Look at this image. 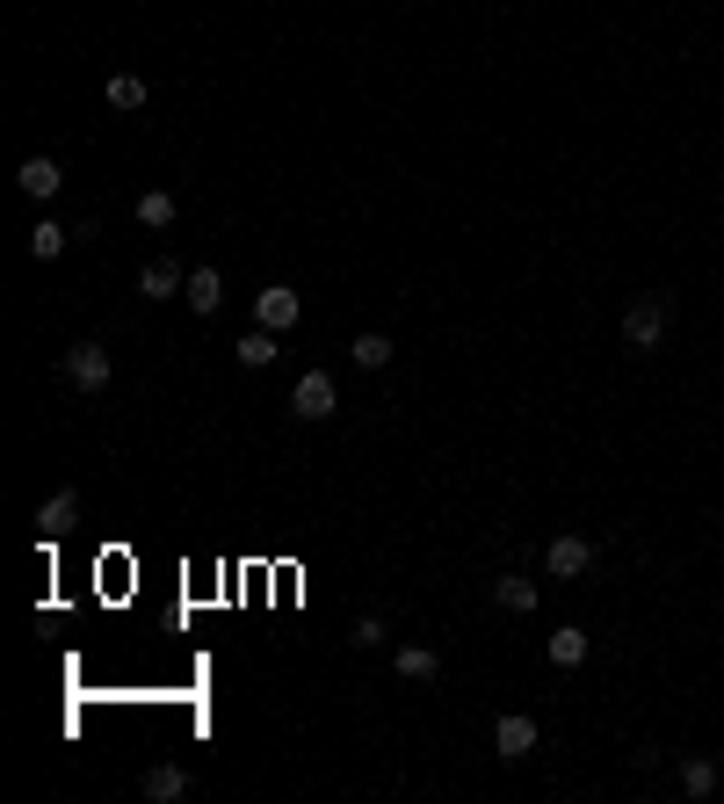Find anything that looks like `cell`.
Returning <instances> with one entry per match:
<instances>
[{
    "mask_svg": "<svg viewBox=\"0 0 724 804\" xmlns=\"http://www.w3.org/2000/svg\"><path fill=\"white\" fill-rule=\"evenodd\" d=\"M659 341H667V305H659V298H638L630 312H623V349L652 355Z\"/></svg>",
    "mask_w": 724,
    "mask_h": 804,
    "instance_id": "1",
    "label": "cell"
},
{
    "mask_svg": "<svg viewBox=\"0 0 724 804\" xmlns=\"http://www.w3.org/2000/svg\"><path fill=\"white\" fill-rule=\"evenodd\" d=\"M22 196H36V203H44V196H58V181H66V175H58V159H44V153H36V159H22Z\"/></svg>",
    "mask_w": 724,
    "mask_h": 804,
    "instance_id": "10",
    "label": "cell"
},
{
    "mask_svg": "<svg viewBox=\"0 0 724 804\" xmlns=\"http://www.w3.org/2000/svg\"><path fill=\"white\" fill-rule=\"evenodd\" d=\"M240 363H246V370H268V363H276V333H268V327L240 333Z\"/></svg>",
    "mask_w": 724,
    "mask_h": 804,
    "instance_id": "15",
    "label": "cell"
},
{
    "mask_svg": "<svg viewBox=\"0 0 724 804\" xmlns=\"http://www.w3.org/2000/svg\"><path fill=\"white\" fill-rule=\"evenodd\" d=\"M145 797L153 804H174V797H189V769H174V761H160V769H145Z\"/></svg>",
    "mask_w": 724,
    "mask_h": 804,
    "instance_id": "9",
    "label": "cell"
},
{
    "mask_svg": "<svg viewBox=\"0 0 724 804\" xmlns=\"http://www.w3.org/2000/svg\"><path fill=\"white\" fill-rule=\"evenodd\" d=\"M333 406H341V399H333V377H327V370H305L297 392H290V414L297 420H333Z\"/></svg>",
    "mask_w": 724,
    "mask_h": 804,
    "instance_id": "4",
    "label": "cell"
},
{
    "mask_svg": "<svg viewBox=\"0 0 724 804\" xmlns=\"http://www.w3.org/2000/svg\"><path fill=\"white\" fill-rule=\"evenodd\" d=\"M544 565H551L558 580H572V573L594 565V543H586V537H551V543H544Z\"/></svg>",
    "mask_w": 724,
    "mask_h": 804,
    "instance_id": "6",
    "label": "cell"
},
{
    "mask_svg": "<svg viewBox=\"0 0 724 804\" xmlns=\"http://www.w3.org/2000/svg\"><path fill=\"white\" fill-rule=\"evenodd\" d=\"M392 667L406 674V682H435V674H442V660H435L428 646H398V652H392Z\"/></svg>",
    "mask_w": 724,
    "mask_h": 804,
    "instance_id": "12",
    "label": "cell"
},
{
    "mask_svg": "<svg viewBox=\"0 0 724 804\" xmlns=\"http://www.w3.org/2000/svg\"><path fill=\"white\" fill-rule=\"evenodd\" d=\"M73 515H80V493H52V500H44V515H36V522H44V529H52V537H58V529H73Z\"/></svg>",
    "mask_w": 724,
    "mask_h": 804,
    "instance_id": "16",
    "label": "cell"
},
{
    "mask_svg": "<svg viewBox=\"0 0 724 804\" xmlns=\"http://www.w3.org/2000/svg\"><path fill=\"white\" fill-rule=\"evenodd\" d=\"M139 290H145L153 305H160V298H182V290H189V268L160 254V262H145V268H139Z\"/></svg>",
    "mask_w": 724,
    "mask_h": 804,
    "instance_id": "5",
    "label": "cell"
},
{
    "mask_svg": "<svg viewBox=\"0 0 724 804\" xmlns=\"http://www.w3.org/2000/svg\"><path fill=\"white\" fill-rule=\"evenodd\" d=\"M681 790H689V797H710V790H717V761H710V753H689V761H681Z\"/></svg>",
    "mask_w": 724,
    "mask_h": 804,
    "instance_id": "13",
    "label": "cell"
},
{
    "mask_svg": "<svg viewBox=\"0 0 724 804\" xmlns=\"http://www.w3.org/2000/svg\"><path fill=\"white\" fill-rule=\"evenodd\" d=\"M109 370H117V363H109L102 341H73V349H66V377H73L80 392H102V385H109Z\"/></svg>",
    "mask_w": 724,
    "mask_h": 804,
    "instance_id": "3",
    "label": "cell"
},
{
    "mask_svg": "<svg viewBox=\"0 0 724 804\" xmlns=\"http://www.w3.org/2000/svg\"><path fill=\"white\" fill-rule=\"evenodd\" d=\"M109 109H145V80L139 73H117V80H109Z\"/></svg>",
    "mask_w": 724,
    "mask_h": 804,
    "instance_id": "20",
    "label": "cell"
},
{
    "mask_svg": "<svg viewBox=\"0 0 724 804\" xmlns=\"http://www.w3.org/2000/svg\"><path fill=\"white\" fill-rule=\"evenodd\" d=\"M544 660H551V667H580L586 660V630H551V638H544Z\"/></svg>",
    "mask_w": 724,
    "mask_h": 804,
    "instance_id": "11",
    "label": "cell"
},
{
    "mask_svg": "<svg viewBox=\"0 0 724 804\" xmlns=\"http://www.w3.org/2000/svg\"><path fill=\"white\" fill-rule=\"evenodd\" d=\"M348 355H355L362 370H384V363H392V333H355V341H348Z\"/></svg>",
    "mask_w": 724,
    "mask_h": 804,
    "instance_id": "14",
    "label": "cell"
},
{
    "mask_svg": "<svg viewBox=\"0 0 724 804\" xmlns=\"http://www.w3.org/2000/svg\"><path fill=\"white\" fill-rule=\"evenodd\" d=\"M182 298H189L204 319H218L224 312V276H218V268H189V290H182Z\"/></svg>",
    "mask_w": 724,
    "mask_h": 804,
    "instance_id": "8",
    "label": "cell"
},
{
    "mask_svg": "<svg viewBox=\"0 0 724 804\" xmlns=\"http://www.w3.org/2000/svg\"><path fill=\"white\" fill-rule=\"evenodd\" d=\"M493 747L507 753V761H522V753L536 747V717H522V711H507L501 725H493Z\"/></svg>",
    "mask_w": 724,
    "mask_h": 804,
    "instance_id": "7",
    "label": "cell"
},
{
    "mask_svg": "<svg viewBox=\"0 0 724 804\" xmlns=\"http://www.w3.org/2000/svg\"><path fill=\"white\" fill-rule=\"evenodd\" d=\"M174 210H182V203H174L167 189H145L139 196V225H174Z\"/></svg>",
    "mask_w": 724,
    "mask_h": 804,
    "instance_id": "18",
    "label": "cell"
},
{
    "mask_svg": "<svg viewBox=\"0 0 724 804\" xmlns=\"http://www.w3.org/2000/svg\"><path fill=\"white\" fill-rule=\"evenodd\" d=\"M30 254H36V262H58V254H66V225H52V218H44V225L30 232Z\"/></svg>",
    "mask_w": 724,
    "mask_h": 804,
    "instance_id": "19",
    "label": "cell"
},
{
    "mask_svg": "<svg viewBox=\"0 0 724 804\" xmlns=\"http://www.w3.org/2000/svg\"><path fill=\"white\" fill-rule=\"evenodd\" d=\"M493 602H501V609H515V616H529L536 609V580H501V587H493Z\"/></svg>",
    "mask_w": 724,
    "mask_h": 804,
    "instance_id": "17",
    "label": "cell"
},
{
    "mask_svg": "<svg viewBox=\"0 0 724 804\" xmlns=\"http://www.w3.org/2000/svg\"><path fill=\"white\" fill-rule=\"evenodd\" d=\"M355 646H362V652L384 646V624H377V616H362V624H355Z\"/></svg>",
    "mask_w": 724,
    "mask_h": 804,
    "instance_id": "21",
    "label": "cell"
},
{
    "mask_svg": "<svg viewBox=\"0 0 724 804\" xmlns=\"http://www.w3.org/2000/svg\"><path fill=\"white\" fill-rule=\"evenodd\" d=\"M254 319H261V327H268V333H290L297 319H305V298H297L290 283H268V290H261V298H254Z\"/></svg>",
    "mask_w": 724,
    "mask_h": 804,
    "instance_id": "2",
    "label": "cell"
}]
</instances>
